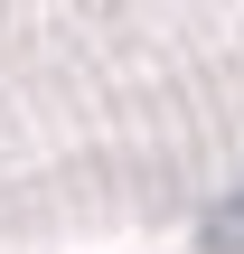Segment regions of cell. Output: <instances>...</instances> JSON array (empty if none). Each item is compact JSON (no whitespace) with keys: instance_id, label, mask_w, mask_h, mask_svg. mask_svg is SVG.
I'll list each match as a JSON object with an SVG mask.
<instances>
[{"instance_id":"obj_1","label":"cell","mask_w":244,"mask_h":254,"mask_svg":"<svg viewBox=\"0 0 244 254\" xmlns=\"http://www.w3.org/2000/svg\"><path fill=\"white\" fill-rule=\"evenodd\" d=\"M197 245H207V254H244V189H226V198L207 207V226H197Z\"/></svg>"}]
</instances>
